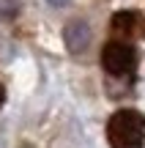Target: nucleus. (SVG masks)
I'll return each instance as SVG.
<instances>
[{
  "label": "nucleus",
  "mask_w": 145,
  "mask_h": 148,
  "mask_svg": "<svg viewBox=\"0 0 145 148\" xmlns=\"http://www.w3.org/2000/svg\"><path fill=\"white\" fill-rule=\"evenodd\" d=\"M107 143L112 148H140L145 143V115L140 110H118L107 121Z\"/></svg>",
  "instance_id": "obj_1"
},
{
  "label": "nucleus",
  "mask_w": 145,
  "mask_h": 148,
  "mask_svg": "<svg viewBox=\"0 0 145 148\" xmlns=\"http://www.w3.org/2000/svg\"><path fill=\"white\" fill-rule=\"evenodd\" d=\"M101 63L110 74H129L137 63V52L126 41H110L101 52Z\"/></svg>",
  "instance_id": "obj_2"
},
{
  "label": "nucleus",
  "mask_w": 145,
  "mask_h": 148,
  "mask_svg": "<svg viewBox=\"0 0 145 148\" xmlns=\"http://www.w3.org/2000/svg\"><path fill=\"white\" fill-rule=\"evenodd\" d=\"M91 38H93V33H91V25H88L85 19H71L69 25L63 27V44H66V49H69L71 55L85 52V49L91 47Z\"/></svg>",
  "instance_id": "obj_3"
},
{
  "label": "nucleus",
  "mask_w": 145,
  "mask_h": 148,
  "mask_svg": "<svg viewBox=\"0 0 145 148\" xmlns=\"http://www.w3.org/2000/svg\"><path fill=\"white\" fill-rule=\"evenodd\" d=\"M142 19L137 11H118V14L112 16V30L115 33H123V36H129V33H137L142 30Z\"/></svg>",
  "instance_id": "obj_4"
},
{
  "label": "nucleus",
  "mask_w": 145,
  "mask_h": 148,
  "mask_svg": "<svg viewBox=\"0 0 145 148\" xmlns=\"http://www.w3.org/2000/svg\"><path fill=\"white\" fill-rule=\"evenodd\" d=\"M19 14V0H0V16H16Z\"/></svg>",
  "instance_id": "obj_5"
},
{
  "label": "nucleus",
  "mask_w": 145,
  "mask_h": 148,
  "mask_svg": "<svg viewBox=\"0 0 145 148\" xmlns=\"http://www.w3.org/2000/svg\"><path fill=\"white\" fill-rule=\"evenodd\" d=\"M49 5H52V8H66V5L71 3V0H47Z\"/></svg>",
  "instance_id": "obj_6"
},
{
  "label": "nucleus",
  "mask_w": 145,
  "mask_h": 148,
  "mask_svg": "<svg viewBox=\"0 0 145 148\" xmlns=\"http://www.w3.org/2000/svg\"><path fill=\"white\" fill-rule=\"evenodd\" d=\"M3 104H5V88L0 85V110H3Z\"/></svg>",
  "instance_id": "obj_7"
}]
</instances>
